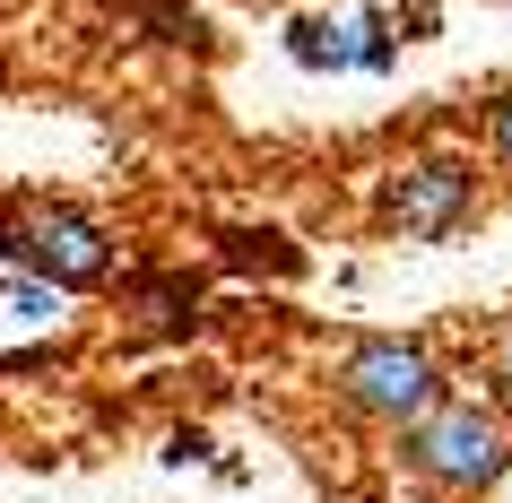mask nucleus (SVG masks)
<instances>
[{"label": "nucleus", "instance_id": "nucleus-2", "mask_svg": "<svg viewBox=\"0 0 512 503\" xmlns=\"http://www.w3.org/2000/svg\"><path fill=\"white\" fill-rule=\"evenodd\" d=\"M0 261L35 269L44 287H96L113 269V243L79 209H9L0 217Z\"/></svg>", "mask_w": 512, "mask_h": 503}, {"label": "nucleus", "instance_id": "nucleus-5", "mask_svg": "<svg viewBox=\"0 0 512 503\" xmlns=\"http://www.w3.org/2000/svg\"><path fill=\"white\" fill-rule=\"evenodd\" d=\"M217 243H226V261H235V269H278V278H296V269H304V252L287 235H252V226H235V235H217Z\"/></svg>", "mask_w": 512, "mask_h": 503}, {"label": "nucleus", "instance_id": "nucleus-7", "mask_svg": "<svg viewBox=\"0 0 512 503\" xmlns=\"http://www.w3.org/2000/svg\"><path fill=\"white\" fill-rule=\"evenodd\" d=\"M495 399H504V408H512V330H504V339H495Z\"/></svg>", "mask_w": 512, "mask_h": 503}, {"label": "nucleus", "instance_id": "nucleus-1", "mask_svg": "<svg viewBox=\"0 0 512 503\" xmlns=\"http://www.w3.org/2000/svg\"><path fill=\"white\" fill-rule=\"evenodd\" d=\"M408 469L426 486H452V495H486L512 469V434L469 399H434L408 417Z\"/></svg>", "mask_w": 512, "mask_h": 503}, {"label": "nucleus", "instance_id": "nucleus-6", "mask_svg": "<svg viewBox=\"0 0 512 503\" xmlns=\"http://www.w3.org/2000/svg\"><path fill=\"white\" fill-rule=\"evenodd\" d=\"M486 148H495V165L512 174V96H504L495 113H486Z\"/></svg>", "mask_w": 512, "mask_h": 503}, {"label": "nucleus", "instance_id": "nucleus-4", "mask_svg": "<svg viewBox=\"0 0 512 503\" xmlns=\"http://www.w3.org/2000/svg\"><path fill=\"white\" fill-rule=\"evenodd\" d=\"M478 217V174L460 157H426V165H408L400 183H391V200H382V226L408 243H443L452 226H469Z\"/></svg>", "mask_w": 512, "mask_h": 503}, {"label": "nucleus", "instance_id": "nucleus-3", "mask_svg": "<svg viewBox=\"0 0 512 503\" xmlns=\"http://www.w3.org/2000/svg\"><path fill=\"white\" fill-rule=\"evenodd\" d=\"M339 399H348L356 417H382V425H408L417 408L443 399V373L417 339H356L339 356Z\"/></svg>", "mask_w": 512, "mask_h": 503}]
</instances>
